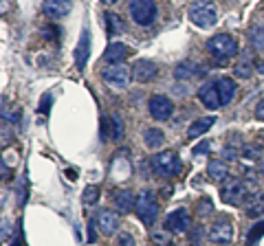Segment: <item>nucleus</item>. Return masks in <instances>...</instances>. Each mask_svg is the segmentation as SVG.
Wrapping results in <instances>:
<instances>
[{"label":"nucleus","instance_id":"obj_1","mask_svg":"<svg viewBox=\"0 0 264 246\" xmlns=\"http://www.w3.org/2000/svg\"><path fill=\"white\" fill-rule=\"evenodd\" d=\"M187 16L201 29H211L218 22V11L214 0H194L187 9Z\"/></svg>","mask_w":264,"mask_h":246},{"label":"nucleus","instance_id":"obj_2","mask_svg":"<svg viewBox=\"0 0 264 246\" xmlns=\"http://www.w3.org/2000/svg\"><path fill=\"white\" fill-rule=\"evenodd\" d=\"M207 51L220 62H227L229 57H236L240 53V46H238L236 38H231L229 33H218V36H211L207 40Z\"/></svg>","mask_w":264,"mask_h":246},{"label":"nucleus","instance_id":"obj_3","mask_svg":"<svg viewBox=\"0 0 264 246\" xmlns=\"http://www.w3.org/2000/svg\"><path fill=\"white\" fill-rule=\"evenodd\" d=\"M135 214L139 216V220H141L145 227H152V224L156 222V218H158V202H156L154 191L145 189V191H141V194H137Z\"/></svg>","mask_w":264,"mask_h":246},{"label":"nucleus","instance_id":"obj_4","mask_svg":"<svg viewBox=\"0 0 264 246\" xmlns=\"http://www.w3.org/2000/svg\"><path fill=\"white\" fill-rule=\"evenodd\" d=\"M128 13L132 22L139 26H150L156 20V3L154 0H130Z\"/></svg>","mask_w":264,"mask_h":246},{"label":"nucleus","instance_id":"obj_5","mask_svg":"<svg viewBox=\"0 0 264 246\" xmlns=\"http://www.w3.org/2000/svg\"><path fill=\"white\" fill-rule=\"evenodd\" d=\"M152 171H154L156 176H163V178H170V176H176L178 171L183 169V163L181 158H178L174 152H161V154L152 156Z\"/></svg>","mask_w":264,"mask_h":246},{"label":"nucleus","instance_id":"obj_6","mask_svg":"<svg viewBox=\"0 0 264 246\" xmlns=\"http://www.w3.org/2000/svg\"><path fill=\"white\" fill-rule=\"evenodd\" d=\"M132 77H135L132 75V68H128V66H123V64L108 66V68L102 71V79L115 90H125L132 82Z\"/></svg>","mask_w":264,"mask_h":246},{"label":"nucleus","instance_id":"obj_7","mask_svg":"<svg viewBox=\"0 0 264 246\" xmlns=\"http://www.w3.org/2000/svg\"><path fill=\"white\" fill-rule=\"evenodd\" d=\"M222 200L231 204V207H240V204L247 202V194H249V189H247V185H242L238 178H227V181L222 183Z\"/></svg>","mask_w":264,"mask_h":246},{"label":"nucleus","instance_id":"obj_8","mask_svg":"<svg viewBox=\"0 0 264 246\" xmlns=\"http://www.w3.org/2000/svg\"><path fill=\"white\" fill-rule=\"evenodd\" d=\"M148 110L152 119H156V121H168L174 115V103H172V99H168L165 95H152L150 101H148Z\"/></svg>","mask_w":264,"mask_h":246},{"label":"nucleus","instance_id":"obj_9","mask_svg":"<svg viewBox=\"0 0 264 246\" xmlns=\"http://www.w3.org/2000/svg\"><path fill=\"white\" fill-rule=\"evenodd\" d=\"M189 224H191V216H189V211L183 207L170 211L168 218H165V229L174 231V233H185V231H189Z\"/></svg>","mask_w":264,"mask_h":246},{"label":"nucleus","instance_id":"obj_10","mask_svg":"<svg viewBox=\"0 0 264 246\" xmlns=\"http://www.w3.org/2000/svg\"><path fill=\"white\" fill-rule=\"evenodd\" d=\"M132 75H135L137 82L148 84V82H154L156 79L158 68L154 62H150V59H137V62L132 64Z\"/></svg>","mask_w":264,"mask_h":246},{"label":"nucleus","instance_id":"obj_11","mask_svg":"<svg viewBox=\"0 0 264 246\" xmlns=\"http://www.w3.org/2000/svg\"><path fill=\"white\" fill-rule=\"evenodd\" d=\"M209 240L214 244H229L234 240V227H231V222L224 220V218L222 220H216L209 229Z\"/></svg>","mask_w":264,"mask_h":246},{"label":"nucleus","instance_id":"obj_12","mask_svg":"<svg viewBox=\"0 0 264 246\" xmlns=\"http://www.w3.org/2000/svg\"><path fill=\"white\" fill-rule=\"evenodd\" d=\"M97 227H99V231H102L106 237L115 235L117 229H119L117 214H115V211H110V209H99L97 211Z\"/></svg>","mask_w":264,"mask_h":246},{"label":"nucleus","instance_id":"obj_13","mask_svg":"<svg viewBox=\"0 0 264 246\" xmlns=\"http://www.w3.org/2000/svg\"><path fill=\"white\" fill-rule=\"evenodd\" d=\"M71 9H73L71 0H44V3H42L44 16L51 18V20H59V18L69 16Z\"/></svg>","mask_w":264,"mask_h":246},{"label":"nucleus","instance_id":"obj_14","mask_svg":"<svg viewBox=\"0 0 264 246\" xmlns=\"http://www.w3.org/2000/svg\"><path fill=\"white\" fill-rule=\"evenodd\" d=\"M112 204H115L119 214H130L137 207V194H132L130 189H119L112 196Z\"/></svg>","mask_w":264,"mask_h":246},{"label":"nucleus","instance_id":"obj_15","mask_svg":"<svg viewBox=\"0 0 264 246\" xmlns=\"http://www.w3.org/2000/svg\"><path fill=\"white\" fill-rule=\"evenodd\" d=\"M198 99H201V103L205 106V108H209V110H218V108H222V103H220V95H218L216 84H203L201 88H198Z\"/></svg>","mask_w":264,"mask_h":246},{"label":"nucleus","instance_id":"obj_16","mask_svg":"<svg viewBox=\"0 0 264 246\" xmlns=\"http://www.w3.org/2000/svg\"><path fill=\"white\" fill-rule=\"evenodd\" d=\"M128 55H130V49L123 42H112V44H108V49H106V53H104V62L108 66H117V64H121Z\"/></svg>","mask_w":264,"mask_h":246},{"label":"nucleus","instance_id":"obj_17","mask_svg":"<svg viewBox=\"0 0 264 246\" xmlns=\"http://www.w3.org/2000/svg\"><path fill=\"white\" fill-rule=\"evenodd\" d=\"M255 71V64H253V57H251L249 51H242L240 55H238V62L234 66V75L238 79H249L251 75H253Z\"/></svg>","mask_w":264,"mask_h":246},{"label":"nucleus","instance_id":"obj_18","mask_svg":"<svg viewBox=\"0 0 264 246\" xmlns=\"http://www.w3.org/2000/svg\"><path fill=\"white\" fill-rule=\"evenodd\" d=\"M205 68H201L196 62H191V59H185V62H181L174 68V77L178 79V82H187V79L196 77V75H205Z\"/></svg>","mask_w":264,"mask_h":246},{"label":"nucleus","instance_id":"obj_19","mask_svg":"<svg viewBox=\"0 0 264 246\" xmlns=\"http://www.w3.org/2000/svg\"><path fill=\"white\" fill-rule=\"evenodd\" d=\"M88 55H90V33H88V29H84L82 38H79V44L75 49V64L79 71L86 66V62H88Z\"/></svg>","mask_w":264,"mask_h":246},{"label":"nucleus","instance_id":"obj_20","mask_svg":"<svg viewBox=\"0 0 264 246\" xmlns=\"http://www.w3.org/2000/svg\"><path fill=\"white\" fill-rule=\"evenodd\" d=\"M216 88H218V95H220V103L227 106L231 103V99L236 97V82L231 77H218L216 79Z\"/></svg>","mask_w":264,"mask_h":246},{"label":"nucleus","instance_id":"obj_21","mask_svg":"<svg viewBox=\"0 0 264 246\" xmlns=\"http://www.w3.org/2000/svg\"><path fill=\"white\" fill-rule=\"evenodd\" d=\"M207 176H211L214 181L224 183L229 178V165H227V161H222V158H211L209 165H207Z\"/></svg>","mask_w":264,"mask_h":246},{"label":"nucleus","instance_id":"obj_22","mask_svg":"<svg viewBox=\"0 0 264 246\" xmlns=\"http://www.w3.org/2000/svg\"><path fill=\"white\" fill-rule=\"evenodd\" d=\"M244 211L249 218H260L264 214V194H260V191L249 194L247 202H244Z\"/></svg>","mask_w":264,"mask_h":246},{"label":"nucleus","instance_id":"obj_23","mask_svg":"<svg viewBox=\"0 0 264 246\" xmlns=\"http://www.w3.org/2000/svg\"><path fill=\"white\" fill-rule=\"evenodd\" d=\"M143 143H145V148H148V150H161L163 143H165L163 130H158V128H148V130L143 132Z\"/></svg>","mask_w":264,"mask_h":246},{"label":"nucleus","instance_id":"obj_24","mask_svg":"<svg viewBox=\"0 0 264 246\" xmlns=\"http://www.w3.org/2000/svg\"><path fill=\"white\" fill-rule=\"evenodd\" d=\"M216 123V117H203V119H196L194 123L187 128V138H198L207 132L211 125Z\"/></svg>","mask_w":264,"mask_h":246},{"label":"nucleus","instance_id":"obj_25","mask_svg":"<svg viewBox=\"0 0 264 246\" xmlns=\"http://www.w3.org/2000/svg\"><path fill=\"white\" fill-rule=\"evenodd\" d=\"M106 29H108V36H119L121 31H125V24L117 13H106Z\"/></svg>","mask_w":264,"mask_h":246},{"label":"nucleus","instance_id":"obj_26","mask_svg":"<svg viewBox=\"0 0 264 246\" xmlns=\"http://www.w3.org/2000/svg\"><path fill=\"white\" fill-rule=\"evenodd\" d=\"M249 44L255 51H264V26H253L249 31Z\"/></svg>","mask_w":264,"mask_h":246},{"label":"nucleus","instance_id":"obj_27","mask_svg":"<svg viewBox=\"0 0 264 246\" xmlns=\"http://www.w3.org/2000/svg\"><path fill=\"white\" fill-rule=\"evenodd\" d=\"M110 138L112 141H121L123 138V121H121V117L117 115H110Z\"/></svg>","mask_w":264,"mask_h":246},{"label":"nucleus","instance_id":"obj_28","mask_svg":"<svg viewBox=\"0 0 264 246\" xmlns=\"http://www.w3.org/2000/svg\"><path fill=\"white\" fill-rule=\"evenodd\" d=\"M150 240L154 246H170L172 244V237H170V231L168 229H154L150 233Z\"/></svg>","mask_w":264,"mask_h":246},{"label":"nucleus","instance_id":"obj_29","mask_svg":"<svg viewBox=\"0 0 264 246\" xmlns=\"http://www.w3.org/2000/svg\"><path fill=\"white\" fill-rule=\"evenodd\" d=\"M262 235H264V220H262V222H255L253 227H251L249 235H247V244H249V246H253L257 240H260Z\"/></svg>","mask_w":264,"mask_h":246},{"label":"nucleus","instance_id":"obj_30","mask_svg":"<svg viewBox=\"0 0 264 246\" xmlns=\"http://www.w3.org/2000/svg\"><path fill=\"white\" fill-rule=\"evenodd\" d=\"M242 158H247V161L262 158V148H260V145H244V148H242Z\"/></svg>","mask_w":264,"mask_h":246},{"label":"nucleus","instance_id":"obj_31","mask_svg":"<svg viewBox=\"0 0 264 246\" xmlns=\"http://www.w3.org/2000/svg\"><path fill=\"white\" fill-rule=\"evenodd\" d=\"M97 200H99V187L88 185V187L84 189V204H97Z\"/></svg>","mask_w":264,"mask_h":246},{"label":"nucleus","instance_id":"obj_32","mask_svg":"<svg viewBox=\"0 0 264 246\" xmlns=\"http://www.w3.org/2000/svg\"><path fill=\"white\" fill-rule=\"evenodd\" d=\"M117 246H135V237L128 231H121V233L117 235Z\"/></svg>","mask_w":264,"mask_h":246},{"label":"nucleus","instance_id":"obj_33","mask_svg":"<svg viewBox=\"0 0 264 246\" xmlns=\"http://www.w3.org/2000/svg\"><path fill=\"white\" fill-rule=\"evenodd\" d=\"M196 209H198V216L201 218H205V216H209L211 214V202H209V198H205V200H198V204H196Z\"/></svg>","mask_w":264,"mask_h":246},{"label":"nucleus","instance_id":"obj_34","mask_svg":"<svg viewBox=\"0 0 264 246\" xmlns=\"http://www.w3.org/2000/svg\"><path fill=\"white\" fill-rule=\"evenodd\" d=\"M205 237V229L203 227H196L191 231V246H201V240Z\"/></svg>","mask_w":264,"mask_h":246},{"label":"nucleus","instance_id":"obj_35","mask_svg":"<svg viewBox=\"0 0 264 246\" xmlns=\"http://www.w3.org/2000/svg\"><path fill=\"white\" fill-rule=\"evenodd\" d=\"M108 130H110V117H102V141H104V143L110 138Z\"/></svg>","mask_w":264,"mask_h":246},{"label":"nucleus","instance_id":"obj_36","mask_svg":"<svg viewBox=\"0 0 264 246\" xmlns=\"http://www.w3.org/2000/svg\"><path fill=\"white\" fill-rule=\"evenodd\" d=\"M222 158H227V161H236V158H238V150L231 148V145H227V148L222 150Z\"/></svg>","mask_w":264,"mask_h":246},{"label":"nucleus","instance_id":"obj_37","mask_svg":"<svg viewBox=\"0 0 264 246\" xmlns=\"http://www.w3.org/2000/svg\"><path fill=\"white\" fill-rule=\"evenodd\" d=\"M209 152V141H203V143H198L196 148H194V156H198V154H207Z\"/></svg>","mask_w":264,"mask_h":246},{"label":"nucleus","instance_id":"obj_38","mask_svg":"<svg viewBox=\"0 0 264 246\" xmlns=\"http://www.w3.org/2000/svg\"><path fill=\"white\" fill-rule=\"evenodd\" d=\"M49 110H51V95H44L42 101H40V112H44V115H46Z\"/></svg>","mask_w":264,"mask_h":246},{"label":"nucleus","instance_id":"obj_39","mask_svg":"<svg viewBox=\"0 0 264 246\" xmlns=\"http://www.w3.org/2000/svg\"><path fill=\"white\" fill-rule=\"evenodd\" d=\"M24 185H26V181L22 178V181H20V187H18V204H20V207L24 204V198H26V194H24Z\"/></svg>","mask_w":264,"mask_h":246},{"label":"nucleus","instance_id":"obj_40","mask_svg":"<svg viewBox=\"0 0 264 246\" xmlns=\"http://www.w3.org/2000/svg\"><path fill=\"white\" fill-rule=\"evenodd\" d=\"M95 222L97 220H90L88 222V242H95L97 240V237H95Z\"/></svg>","mask_w":264,"mask_h":246},{"label":"nucleus","instance_id":"obj_41","mask_svg":"<svg viewBox=\"0 0 264 246\" xmlns=\"http://www.w3.org/2000/svg\"><path fill=\"white\" fill-rule=\"evenodd\" d=\"M255 119H260V121H264V101H260L255 106Z\"/></svg>","mask_w":264,"mask_h":246},{"label":"nucleus","instance_id":"obj_42","mask_svg":"<svg viewBox=\"0 0 264 246\" xmlns=\"http://www.w3.org/2000/svg\"><path fill=\"white\" fill-rule=\"evenodd\" d=\"M0 167H3V181H7V178H9V169H7V161L0 163Z\"/></svg>","mask_w":264,"mask_h":246},{"label":"nucleus","instance_id":"obj_43","mask_svg":"<svg viewBox=\"0 0 264 246\" xmlns=\"http://www.w3.org/2000/svg\"><path fill=\"white\" fill-rule=\"evenodd\" d=\"M102 3H104L106 7H110V5H117V0H102Z\"/></svg>","mask_w":264,"mask_h":246},{"label":"nucleus","instance_id":"obj_44","mask_svg":"<svg viewBox=\"0 0 264 246\" xmlns=\"http://www.w3.org/2000/svg\"><path fill=\"white\" fill-rule=\"evenodd\" d=\"M260 171H262V174H264V158H262V163H260Z\"/></svg>","mask_w":264,"mask_h":246},{"label":"nucleus","instance_id":"obj_45","mask_svg":"<svg viewBox=\"0 0 264 246\" xmlns=\"http://www.w3.org/2000/svg\"><path fill=\"white\" fill-rule=\"evenodd\" d=\"M257 68H260V73H264V64H257Z\"/></svg>","mask_w":264,"mask_h":246},{"label":"nucleus","instance_id":"obj_46","mask_svg":"<svg viewBox=\"0 0 264 246\" xmlns=\"http://www.w3.org/2000/svg\"><path fill=\"white\" fill-rule=\"evenodd\" d=\"M13 246H20V244H13Z\"/></svg>","mask_w":264,"mask_h":246}]
</instances>
